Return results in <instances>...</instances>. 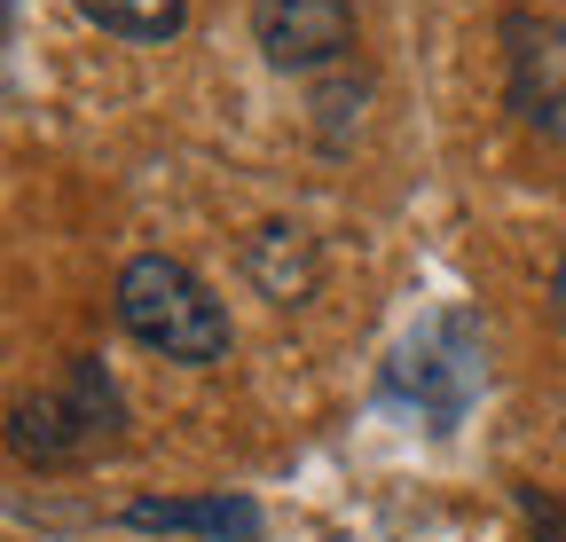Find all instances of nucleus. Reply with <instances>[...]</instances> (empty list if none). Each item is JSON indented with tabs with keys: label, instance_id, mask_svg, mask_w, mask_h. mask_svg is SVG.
Masks as SVG:
<instances>
[{
	"label": "nucleus",
	"instance_id": "4",
	"mask_svg": "<svg viewBox=\"0 0 566 542\" xmlns=\"http://www.w3.org/2000/svg\"><path fill=\"white\" fill-rule=\"evenodd\" d=\"M504 87H512V110L535 134H558L566 142V24H551L535 9L504 17Z\"/></svg>",
	"mask_w": 566,
	"mask_h": 542
},
{
	"label": "nucleus",
	"instance_id": "8",
	"mask_svg": "<svg viewBox=\"0 0 566 542\" xmlns=\"http://www.w3.org/2000/svg\"><path fill=\"white\" fill-rule=\"evenodd\" d=\"M80 17H87V24H103L111 40L166 47V40L189 24V0H80Z\"/></svg>",
	"mask_w": 566,
	"mask_h": 542
},
{
	"label": "nucleus",
	"instance_id": "9",
	"mask_svg": "<svg viewBox=\"0 0 566 542\" xmlns=\"http://www.w3.org/2000/svg\"><path fill=\"white\" fill-rule=\"evenodd\" d=\"M512 503H520V519H527V534H535V542H566V503H558V496H543V488L512 480Z\"/></svg>",
	"mask_w": 566,
	"mask_h": 542
},
{
	"label": "nucleus",
	"instance_id": "3",
	"mask_svg": "<svg viewBox=\"0 0 566 542\" xmlns=\"http://www.w3.org/2000/svg\"><path fill=\"white\" fill-rule=\"evenodd\" d=\"M480 385H488V338H480L472 307L424 315L386 354V378H378V393L394 401V410H409L424 433H457L464 410L480 401Z\"/></svg>",
	"mask_w": 566,
	"mask_h": 542
},
{
	"label": "nucleus",
	"instance_id": "2",
	"mask_svg": "<svg viewBox=\"0 0 566 542\" xmlns=\"http://www.w3.org/2000/svg\"><path fill=\"white\" fill-rule=\"evenodd\" d=\"M118 330L134 338V347H150L181 370H212V362H229V307L205 291V276H189L181 259L166 252H142L118 267Z\"/></svg>",
	"mask_w": 566,
	"mask_h": 542
},
{
	"label": "nucleus",
	"instance_id": "6",
	"mask_svg": "<svg viewBox=\"0 0 566 542\" xmlns=\"http://www.w3.org/2000/svg\"><path fill=\"white\" fill-rule=\"evenodd\" d=\"M126 534H205V542H260V503L252 496H134L118 511Z\"/></svg>",
	"mask_w": 566,
	"mask_h": 542
},
{
	"label": "nucleus",
	"instance_id": "10",
	"mask_svg": "<svg viewBox=\"0 0 566 542\" xmlns=\"http://www.w3.org/2000/svg\"><path fill=\"white\" fill-rule=\"evenodd\" d=\"M551 307H558V322H566V252H558V267H551Z\"/></svg>",
	"mask_w": 566,
	"mask_h": 542
},
{
	"label": "nucleus",
	"instance_id": "1",
	"mask_svg": "<svg viewBox=\"0 0 566 542\" xmlns=\"http://www.w3.org/2000/svg\"><path fill=\"white\" fill-rule=\"evenodd\" d=\"M0 440H9V456L32 464V471H80V464H95L103 448L126 440V393L111 385V370L95 354H71L63 378H48V385L9 401Z\"/></svg>",
	"mask_w": 566,
	"mask_h": 542
},
{
	"label": "nucleus",
	"instance_id": "7",
	"mask_svg": "<svg viewBox=\"0 0 566 542\" xmlns=\"http://www.w3.org/2000/svg\"><path fill=\"white\" fill-rule=\"evenodd\" d=\"M237 267H244V284H252L260 299H275V307H300V299L323 284V252H315V236L292 229V221L252 229L244 252H237Z\"/></svg>",
	"mask_w": 566,
	"mask_h": 542
},
{
	"label": "nucleus",
	"instance_id": "5",
	"mask_svg": "<svg viewBox=\"0 0 566 542\" xmlns=\"http://www.w3.org/2000/svg\"><path fill=\"white\" fill-rule=\"evenodd\" d=\"M252 40L275 72H331L354 55V0H252Z\"/></svg>",
	"mask_w": 566,
	"mask_h": 542
}]
</instances>
